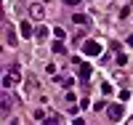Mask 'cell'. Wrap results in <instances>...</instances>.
<instances>
[{
    "instance_id": "12",
    "label": "cell",
    "mask_w": 133,
    "mask_h": 125,
    "mask_svg": "<svg viewBox=\"0 0 133 125\" xmlns=\"http://www.w3.org/2000/svg\"><path fill=\"white\" fill-rule=\"evenodd\" d=\"M35 120H37V122H45L48 117H45V112H43V109H37V112H35Z\"/></svg>"
},
{
    "instance_id": "5",
    "label": "cell",
    "mask_w": 133,
    "mask_h": 125,
    "mask_svg": "<svg viewBox=\"0 0 133 125\" xmlns=\"http://www.w3.org/2000/svg\"><path fill=\"white\" fill-rule=\"evenodd\" d=\"M5 43L11 45V48H16V32H14V27H11V24H5Z\"/></svg>"
},
{
    "instance_id": "4",
    "label": "cell",
    "mask_w": 133,
    "mask_h": 125,
    "mask_svg": "<svg viewBox=\"0 0 133 125\" xmlns=\"http://www.w3.org/2000/svg\"><path fill=\"white\" fill-rule=\"evenodd\" d=\"M29 14H32V19H43V16H45V8H43V3H32Z\"/></svg>"
},
{
    "instance_id": "11",
    "label": "cell",
    "mask_w": 133,
    "mask_h": 125,
    "mask_svg": "<svg viewBox=\"0 0 133 125\" xmlns=\"http://www.w3.org/2000/svg\"><path fill=\"white\" fill-rule=\"evenodd\" d=\"M51 48H53V53H64V43H61V37H59L56 43H53Z\"/></svg>"
},
{
    "instance_id": "3",
    "label": "cell",
    "mask_w": 133,
    "mask_h": 125,
    "mask_svg": "<svg viewBox=\"0 0 133 125\" xmlns=\"http://www.w3.org/2000/svg\"><path fill=\"white\" fill-rule=\"evenodd\" d=\"M123 112H125L123 104H112V107L107 109V117L112 120V122H120V120H123Z\"/></svg>"
},
{
    "instance_id": "2",
    "label": "cell",
    "mask_w": 133,
    "mask_h": 125,
    "mask_svg": "<svg viewBox=\"0 0 133 125\" xmlns=\"http://www.w3.org/2000/svg\"><path fill=\"white\" fill-rule=\"evenodd\" d=\"M83 53H85V56H101V45H98L96 40H85Z\"/></svg>"
},
{
    "instance_id": "8",
    "label": "cell",
    "mask_w": 133,
    "mask_h": 125,
    "mask_svg": "<svg viewBox=\"0 0 133 125\" xmlns=\"http://www.w3.org/2000/svg\"><path fill=\"white\" fill-rule=\"evenodd\" d=\"M11 109V96L3 90V96H0V112H8Z\"/></svg>"
},
{
    "instance_id": "16",
    "label": "cell",
    "mask_w": 133,
    "mask_h": 125,
    "mask_svg": "<svg viewBox=\"0 0 133 125\" xmlns=\"http://www.w3.org/2000/svg\"><path fill=\"white\" fill-rule=\"evenodd\" d=\"M72 83H75L72 77H64V80H61V85H64V88H72Z\"/></svg>"
},
{
    "instance_id": "13",
    "label": "cell",
    "mask_w": 133,
    "mask_h": 125,
    "mask_svg": "<svg viewBox=\"0 0 133 125\" xmlns=\"http://www.w3.org/2000/svg\"><path fill=\"white\" fill-rule=\"evenodd\" d=\"M101 93H104V96H109V93H112V85L104 83V85H101Z\"/></svg>"
},
{
    "instance_id": "1",
    "label": "cell",
    "mask_w": 133,
    "mask_h": 125,
    "mask_svg": "<svg viewBox=\"0 0 133 125\" xmlns=\"http://www.w3.org/2000/svg\"><path fill=\"white\" fill-rule=\"evenodd\" d=\"M21 80V72L16 69V67H11V69H8V75L3 77V88H11V85H16Z\"/></svg>"
},
{
    "instance_id": "15",
    "label": "cell",
    "mask_w": 133,
    "mask_h": 125,
    "mask_svg": "<svg viewBox=\"0 0 133 125\" xmlns=\"http://www.w3.org/2000/svg\"><path fill=\"white\" fill-rule=\"evenodd\" d=\"M53 35H56V37H64L66 32H64V27H56V29H53Z\"/></svg>"
},
{
    "instance_id": "18",
    "label": "cell",
    "mask_w": 133,
    "mask_h": 125,
    "mask_svg": "<svg viewBox=\"0 0 133 125\" xmlns=\"http://www.w3.org/2000/svg\"><path fill=\"white\" fill-rule=\"evenodd\" d=\"M128 45H133V35H128Z\"/></svg>"
},
{
    "instance_id": "10",
    "label": "cell",
    "mask_w": 133,
    "mask_h": 125,
    "mask_svg": "<svg viewBox=\"0 0 133 125\" xmlns=\"http://www.w3.org/2000/svg\"><path fill=\"white\" fill-rule=\"evenodd\" d=\"M35 37H37V40H45V37H48V27H37V29H35Z\"/></svg>"
},
{
    "instance_id": "17",
    "label": "cell",
    "mask_w": 133,
    "mask_h": 125,
    "mask_svg": "<svg viewBox=\"0 0 133 125\" xmlns=\"http://www.w3.org/2000/svg\"><path fill=\"white\" fill-rule=\"evenodd\" d=\"M64 5H80V0H64Z\"/></svg>"
},
{
    "instance_id": "14",
    "label": "cell",
    "mask_w": 133,
    "mask_h": 125,
    "mask_svg": "<svg viewBox=\"0 0 133 125\" xmlns=\"http://www.w3.org/2000/svg\"><path fill=\"white\" fill-rule=\"evenodd\" d=\"M125 61H128V56H125V53H117V64H120V67H123Z\"/></svg>"
},
{
    "instance_id": "7",
    "label": "cell",
    "mask_w": 133,
    "mask_h": 125,
    "mask_svg": "<svg viewBox=\"0 0 133 125\" xmlns=\"http://www.w3.org/2000/svg\"><path fill=\"white\" fill-rule=\"evenodd\" d=\"M91 72H93V69H91V64H80V69H77V75H80V80H83V83H88Z\"/></svg>"
},
{
    "instance_id": "9",
    "label": "cell",
    "mask_w": 133,
    "mask_h": 125,
    "mask_svg": "<svg viewBox=\"0 0 133 125\" xmlns=\"http://www.w3.org/2000/svg\"><path fill=\"white\" fill-rule=\"evenodd\" d=\"M72 21H75V24H91V19H88L85 14H75V16H72Z\"/></svg>"
},
{
    "instance_id": "6",
    "label": "cell",
    "mask_w": 133,
    "mask_h": 125,
    "mask_svg": "<svg viewBox=\"0 0 133 125\" xmlns=\"http://www.w3.org/2000/svg\"><path fill=\"white\" fill-rule=\"evenodd\" d=\"M19 32H21V37H32V35H35V29H32L29 21H21V24H19Z\"/></svg>"
}]
</instances>
